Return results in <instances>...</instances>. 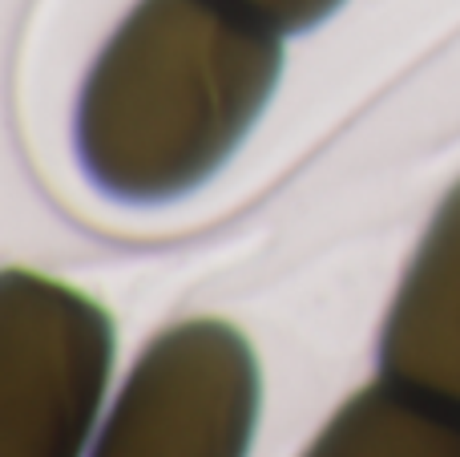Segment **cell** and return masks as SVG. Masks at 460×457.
I'll list each match as a JSON object with an SVG mask.
<instances>
[{
	"label": "cell",
	"mask_w": 460,
	"mask_h": 457,
	"mask_svg": "<svg viewBox=\"0 0 460 457\" xmlns=\"http://www.w3.org/2000/svg\"><path fill=\"white\" fill-rule=\"evenodd\" d=\"M279 69V32L230 0H137L81 89V166L110 199H182L251 134Z\"/></svg>",
	"instance_id": "obj_1"
},
{
	"label": "cell",
	"mask_w": 460,
	"mask_h": 457,
	"mask_svg": "<svg viewBox=\"0 0 460 457\" xmlns=\"http://www.w3.org/2000/svg\"><path fill=\"white\" fill-rule=\"evenodd\" d=\"M113 372V320L49 275L0 272V457H81Z\"/></svg>",
	"instance_id": "obj_2"
},
{
	"label": "cell",
	"mask_w": 460,
	"mask_h": 457,
	"mask_svg": "<svg viewBox=\"0 0 460 457\" xmlns=\"http://www.w3.org/2000/svg\"><path fill=\"white\" fill-rule=\"evenodd\" d=\"M262 377L223 320H182L146 345L89 457H251Z\"/></svg>",
	"instance_id": "obj_3"
},
{
	"label": "cell",
	"mask_w": 460,
	"mask_h": 457,
	"mask_svg": "<svg viewBox=\"0 0 460 457\" xmlns=\"http://www.w3.org/2000/svg\"><path fill=\"white\" fill-rule=\"evenodd\" d=\"M380 377L460 413V183L440 199L392 296Z\"/></svg>",
	"instance_id": "obj_4"
},
{
	"label": "cell",
	"mask_w": 460,
	"mask_h": 457,
	"mask_svg": "<svg viewBox=\"0 0 460 457\" xmlns=\"http://www.w3.org/2000/svg\"><path fill=\"white\" fill-rule=\"evenodd\" d=\"M303 457H460V413L380 377L335 409Z\"/></svg>",
	"instance_id": "obj_5"
},
{
	"label": "cell",
	"mask_w": 460,
	"mask_h": 457,
	"mask_svg": "<svg viewBox=\"0 0 460 457\" xmlns=\"http://www.w3.org/2000/svg\"><path fill=\"white\" fill-rule=\"evenodd\" d=\"M230 4L243 8L246 16L262 21L275 32H303L315 29L319 21H327L343 0H230Z\"/></svg>",
	"instance_id": "obj_6"
}]
</instances>
